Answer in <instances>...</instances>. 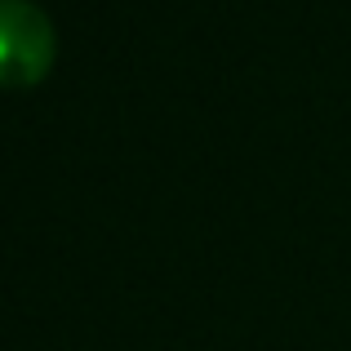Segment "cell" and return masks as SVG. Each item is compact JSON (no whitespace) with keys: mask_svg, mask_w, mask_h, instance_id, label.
<instances>
[{"mask_svg":"<svg viewBox=\"0 0 351 351\" xmlns=\"http://www.w3.org/2000/svg\"><path fill=\"white\" fill-rule=\"evenodd\" d=\"M53 58V23L36 0H0V85H32Z\"/></svg>","mask_w":351,"mask_h":351,"instance_id":"obj_1","label":"cell"}]
</instances>
